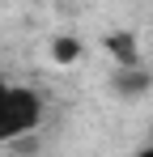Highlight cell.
<instances>
[{"mask_svg": "<svg viewBox=\"0 0 153 157\" xmlns=\"http://www.w3.org/2000/svg\"><path fill=\"white\" fill-rule=\"evenodd\" d=\"M38 119H43L38 94L26 89V85L0 81V144H9V140H17V136H26V132H34Z\"/></svg>", "mask_w": 153, "mask_h": 157, "instance_id": "obj_1", "label": "cell"}, {"mask_svg": "<svg viewBox=\"0 0 153 157\" xmlns=\"http://www.w3.org/2000/svg\"><path fill=\"white\" fill-rule=\"evenodd\" d=\"M106 51L115 55L124 68H132V64H136V38H132V34H111V38H106Z\"/></svg>", "mask_w": 153, "mask_h": 157, "instance_id": "obj_2", "label": "cell"}, {"mask_svg": "<svg viewBox=\"0 0 153 157\" xmlns=\"http://www.w3.org/2000/svg\"><path fill=\"white\" fill-rule=\"evenodd\" d=\"M51 55H55L60 64H73V59H81V43H76V38H55V43H51Z\"/></svg>", "mask_w": 153, "mask_h": 157, "instance_id": "obj_3", "label": "cell"}, {"mask_svg": "<svg viewBox=\"0 0 153 157\" xmlns=\"http://www.w3.org/2000/svg\"><path fill=\"white\" fill-rule=\"evenodd\" d=\"M119 89H124V94H140V89H149V72H140V68L132 64V72L119 77Z\"/></svg>", "mask_w": 153, "mask_h": 157, "instance_id": "obj_4", "label": "cell"}]
</instances>
